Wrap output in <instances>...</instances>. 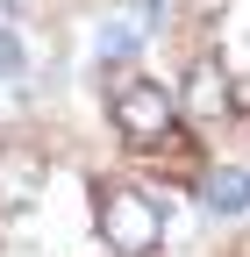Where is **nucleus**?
Segmentation results:
<instances>
[{
    "label": "nucleus",
    "instance_id": "7ed1b4c3",
    "mask_svg": "<svg viewBox=\"0 0 250 257\" xmlns=\"http://www.w3.org/2000/svg\"><path fill=\"white\" fill-rule=\"evenodd\" d=\"M43 186H50V165L36 150H15V143H0V214H29L43 200Z\"/></svg>",
    "mask_w": 250,
    "mask_h": 257
},
{
    "label": "nucleus",
    "instance_id": "f03ea898",
    "mask_svg": "<svg viewBox=\"0 0 250 257\" xmlns=\"http://www.w3.org/2000/svg\"><path fill=\"white\" fill-rule=\"evenodd\" d=\"M107 114H114V128H121L129 150H165L172 128H179V100L165 93V79H143V72H129V79L114 86Z\"/></svg>",
    "mask_w": 250,
    "mask_h": 257
},
{
    "label": "nucleus",
    "instance_id": "39448f33",
    "mask_svg": "<svg viewBox=\"0 0 250 257\" xmlns=\"http://www.w3.org/2000/svg\"><path fill=\"white\" fill-rule=\"evenodd\" d=\"M200 200H207V214H222V221L250 214V172H236V165H222V172H207V186H200Z\"/></svg>",
    "mask_w": 250,
    "mask_h": 257
},
{
    "label": "nucleus",
    "instance_id": "6e6552de",
    "mask_svg": "<svg viewBox=\"0 0 250 257\" xmlns=\"http://www.w3.org/2000/svg\"><path fill=\"white\" fill-rule=\"evenodd\" d=\"M0 257H43L36 243H0Z\"/></svg>",
    "mask_w": 250,
    "mask_h": 257
},
{
    "label": "nucleus",
    "instance_id": "f257e3e1",
    "mask_svg": "<svg viewBox=\"0 0 250 257\" xmlns=\"http://www.w3.org/2000/svg\"><path fill=\"white\" fill-rule=\"evenodd\" d=\"M93 229L114 257H158L165 250V207L158 193H143L129 179H93Z\"/></svg>",
    "mask_w": 250,
    "mask_h": 257
},
{
    "label": "nucleus",
    "instance_id": "1a4fd4ad",
    "mask_svg": "<svg viewBox=\"0 0 250 257\" xmlns=\"http://www.w3.org/2000/svg\"><path fill=\"white\" fill-rule=\"evenodd\" d=\"M229 257H250V243H236V250H229Z\"/></svg>",
    "mask_w": 250,
    "mask_h": 257
},
{
    "label": "nucleus",
    "instance_id": "20e7f679",
    "mask_svg": "<svg viewBox=\"0 0 250 257\" xmlns=\"http://www.w3.org/2000/svg\"><path fill=\"white\" fill-rule=\"evenodd\" d=\"M179 114H193V121H222L229 114V72L214 57H200L193 72H186V93H179Z\"/></svg>",
    "mask_w": 250,
    "mask_h": 257
},
{
    "label": "nucleus",
    "instance_id": "0eeeda50",
    "mask_svg": "<svg viewBox=\"0 0 250 257\" xmlns=\"http://www.w3.org/2000/svg\"><path fill=\"white\" fill-rule=\"evenodd\" d=\"M0 72H8V79L22 72V43H15V29H8V22H0Z\"/></svg>",
    "mask_w": 250,
    "mask_h": 257
},
{
    "label": "nucleus",
    "instance_id": "423d86ee",
    "mask_svg": "<svg viewBox=\"0 0 250 257\" xmlns=\"http://www.w3.org/2000/svg\"><path fill=\"white\" fill-rule=\"evenodd\" d=\"M136 43H143V22H129V15H107V22H100V36H93L100 64H121V57H136Z\"/></svg>",
    "mask_w": 250,
    "mask_h": 257
}]
</instances>
